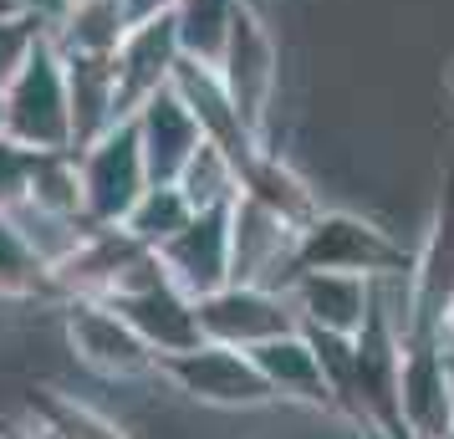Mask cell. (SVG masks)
Segmentation results:
<instances>
[{"label": "cell", "mask_w": 454, "mask_h": 439, "mask_svg": "<svg viewBox=\"0 0 454 439\" xmlns=\"http://www.w3.org/2000/svg\"><path fill=\"white\" fill-rule=\"evenodd\" d=\"M352 424L368 439H413L409 419H403V327L388 317L383 296L372 307L368 327L357 333Z\"/></svg>", "instance_id": "obj_1"}, {"label": "cell", "mask_w": 454, "mask_h": 439, "mask_svg": "<svg viewBox=\"0 0 454 439\" xmlns=\"http://www.w3.org/2000/svg\"><path fill=\"white\" fill-rule=\"evenodd\" d=\"M5 103V138H16L31 153H62L77 148L72 133V87H67V57L46 36L31 62L16 72V82L0 92Z\"/></svg>", "instance_id": "obj_2"}, {"label": "cell", "mask_w": 454, "mask_h": 439, "mask_svg": "<svg viewBox=\"0 0 454 439\" xmlns=\"http://www.w3.org/2000/svg\"><path fill=\"white\" fill-rule=\"evenodd\" d=\"M296 261L301 271H352L368 281H383V276L409 281L413 271V251H403L383 225L348 215V209H322L296 240Z\"/></svg>", "instance_id": "obj_3"}, {"label": "cell", "mask_w": 454, "mask_h": 439, "mask_svg": "<svg viewBox=\"0 0 454 439\" xmlns=\"http://www.w3.org/2000/svg\"><path fill=\"white\" fill-rule=\"evenodd\" d=\"M77 169H82V209L92 225H123L128 209L138 205V194L153 184L133 118H123L103 138L77 148Z\"/></svg>", "instance_id": "obj_4"}, {"label": "cell", "mask_w": 454, "mask_h": 439, "mask_svg": "<svg viewBox=\"0 0 454 439\" xmlns=\"http://www.w3.org/2000/svg\"><path fill=\"white\" fill-rule=\"evenodd\" d=\"M159 373L189 394L194 404H209V409H261V404H276L266 373L255 368V357L246 348H225V342H200L189 353L159 357Z\"/></svg>", "instance_id": "obj_5"}, {"label": "cell", "mask_w": 454, "mask_h": 439, "mask_svg": "<svg viewBox=\"0 0 454 439\" xmlns=\"http://www.w3.org/2000/svg\"><path fill=\"white\" fill-rule=\"evenodd\" d=\"M296 240L301 231L286 225L281 215H270L255 200H235L230 209V281H246V286H270V292H286L301 281V261H296Z\"/></svg>", "instance_id": "obj_6"}, {"label": "cell", "mask_w": 454, "mask_h": 439, "mask_svg": "<svg viewBox=\"0 0 454 439\" xmlns=\"http://www.w3.org/2000/svg\"><path fill=\"white\" fill-rule=\"evenodd\" d=\"M67 348L98 378L128 383V378L159 373V353L133 333V322L113 302H72L67 307Z\"/></svg>", "instance_id": "obj_7"}, {"label": "cell", "mask_w": 454, "mask_h": 439, "mask_svg": "<svg viewBox=\"0 0 454 439\" xmlns=\"http://www.w3.org/2000/svg\"><path fill=\"white\" fill-rule=\"evenodd\" d=\"M200 327L205 342H225V348H261L270 337L296 333L301 317L286 292L270 286H246V281H225L220 292L200 296Z\"/></svg>", "instance_id": "obj_8"}, {"label": "cell", "mask_w": 454, "mask_h": 439, "mask_svg": "<svg viewBox=\"0 0 454 439\" xmlns=\"http://www.w3.org/2000/svg\"><path fill=\"white\" fill-rule=\"evenodd\" d=\"M215 67H220L235 107L246 113V123L266 138V113H270V98H276V82H281V57H276V42H270L266 21L250 5L235 11V26H230L225 51H220Z\"/></svg>", "instance_id": "obj_9"}, {"label": "cell", "mask_w": 454, "mask_h": 439, "mask_svg": "<svg viewBox=\"0 0 454 439\" xmlns=\"http://www.w3.org/2000/svg\"><path fill=\"white\" fill-rule=\"evenodd\" d=\"M454 307V174L444 184V200L434 209V225L424 246L413 251L409 271V317L403 333L409 337H439V322Z\"/></svg>", "instance_id": "obj_10"}, {"label": "cell", "mask_w": 454, "mask_h": 439, "mask_svg": "<svg viewBox=\"0 0 454 439\" xmlns=\"http://www.w3.org/2000/svg\"><path fill=\"white\" fill-rule=\"evenodd\" d=\"M174 92L184 98V107L194 113V123L205 128V138L215 148H225L230 159L240 164V174H246L255 159H261V148H266V138L255 133V128L246 123V113L235 107V98H230L225 77H220V67L209 62H194V57H184L179 62V72H174Z\"/></svg>", "instance_id": "obj_11"}, {"label": "cell", "mask_w": 454, "mask_h": 439, "mask_svg": "<svg viewBox=\"0 0 454 439\" xmlns=\"http://www.w3.org/2000/svg\"><path fill=\"white\" fill-rule=\"evenodd\" d=\"M230 209H194V220L159 251L168 281L184 286L194 302L230 281Z\"/></svg>", "instance_id": "obj_12"}, {"label": "cell", "mask_w": 454, "mask_h": 439, "mask_svg": "<svg viewBox=\"0 0 454 439\" xmlns=\"http://www.w3.org/2000/svg\"><path fill=\"white\" fill-rule=\"evenodd\" d=\"M118 92H123V113L133 118V107H144L153 92H164L174 82V72L184 62V42L174 16H153V21H133V31L118 46Z\"/></svg>", "instance_id": "obj_13"}, {"label": "cell", "mask_w": 454, "mask_h": 439, "mask_svg": "<svg viewBox=\"0 0 454 439\" xmlns=\"http://www.w3.org/2000/svg\"><path fill=\"white\" fill-rule=\"evenodd\" d=\"M403 419L413 439H450L454 424V383L444 368V342L439 337L403 333Z\"/></svg>", "instance_id": "obj_14"}, {"label": "cell", "mask_w": 454, "mask_h": 439, "mask_svg": "<svg viewBox=\"0 0 454 439\" xmlns=\"http://www.w3.org/2000/svg\"><path fill=\"white\" fill-rule=\"evenodd\" d=\"M113 307L133 322V333L144 337L159 357L189 353L205 342V327H200V302L174 286V281H159V286H144V292L113 296Z\"/></svg>", "instance_id": "obj_15"}, {"label": "cell", "mask_w": 454, "mask_h": 439, "mask_svg": "<svg viewBox=\"0 0 454 439\" xmlns=\"http://www.w3.org/2000/svg\"><path fill=\"white\" fill-rule=\"evenodd\" d=\"M291 302H296L301 327L357 337L368 327L372 307H378V292H372L368 276L352 271H301V281L291 286Z\"/></svg>", "instance_id": "obj_16"}, {"label": "cell", "mask_w": 454, "mask_h": 439, "mask_svg": "<svg viewBox=\"0 0 454 439\" xmlns=\"http://www.w3.org/2000/svg\"><path fill=\"white\" fill-rule=\"evenodd\" d=\"M133 128H138V144H144L153 179H179V169L205 144V128L194 123V113L184 107V98L174 87L153 92L144 107H133Z\"/></svg>", "instance_id": "obj_17"}, {"label": "cell", "mask_w": 454, "mask_h": 439, "mask_svg": "<svg viewBox=\"0 0 454 439\" xmlns=\"http://www.w3.org/2000/svg\"><path fill=\"white\" fill-rule=\"evenodd\" d=\"M255 368L266 373L270 394L286 398V404H307V409H332V388H327V373H322V357L311 348V337L296 327V333H281L250 348ZM337 414V409H332Z\"/></svg>", "instance_id": "obj_18"}, {"label": "cell", "mask_w": 454, "mask_h": 439, "mask_svg": "<svg viewBox=\"0 0 454 439\" xmlns=\"http://www.w3.org/2000/svg\"><path fill=\"white\" fill-rule=\"evenodd\" d=\"M67 87H72V133H77V148H87L92 138H103L107 128H118L128 118L113 57H67Z\"/></svg>", "instance_id": "obj_19"}, {"label": "cell", "mask_w": 454, "mask_h": 439, "mask_svg": "<svg viewBox=\"0 0 454 439\" xmlns=\"http://www.w3.org/2000/svg\"><path fill=\"white\" fill-rule=\"evenodd\" d=\"M128 31H133V16L123 0H72L46 36L57 42L62 57H118Z\"/></svg>", "instance_id": "obj_20"}, {"label": "cell", "mask_w": 454, "mask_h": 439, "mask_svg": "<svg viewBox=\"0 0 454 439\" xmlns=\"http://www.w3.org/2000/svg\"><path fill=\"white\" fill-rule=\"evenodd\" d=\"M240 194H246V200H255V205H266L270 215H281V220H286V225H296V231H307L311 220L322 215V209H317V194H311V184L286 164V159H281V153H270V148H261V159L240 174Z\"/></svg>", "instance_id": "obj_21"}, {"label": "cell", "mask_w": 454, "mask_h": 439, "mask_svg": "<svg viewBox=\"0 0 454 439\" xmlns=\"http://www.w3.org/2000/svg\"><path fill=\"white\" fill-rule=\"evenodd\" d=\"M36 296H57V276L16 231V220L0 215V302H36Z\"/></svg>", "instance_id": "obj_22"}, {"label": "cell", "mask_w": 454, "mask_h": 439, "mask_svg": "<svg viewBox=\"0 0 454 439\" xmlns=\"http://www.w3.org/2000/svg\"><path fill=\"white\" fill-rule=\"evenodd\" d=\"M189 220H194V205H189L184 189L174 184V179H153V184L138 194V205L128 209L123 225L144 240L148 251H164L168 240L189 225Z\"/></svg>", "instance_id": "obj_23"}, {"label": "cell", "mask_w": 454, "mask_h": 439, "mask_svg": "<svg viewBox=\"0 0 454 439\" xmlns=\"http://www.w3.org/2000/svg\"><path fill=\"white\" fill-rule=\"evenodd\" d=\"M174 184L189 194V205L194 209H230L235 200H240V164L230 159L225 148H215L205 138V144L194 148V159L179 169Z\"/></svg>", "instance_id": "obj_24"}, {"label": "cell", "mask_w": 454, "mask_h": 439, "mask_svg": "<svg viewBox=\"0 0 454 439\" xmlns=\"http://www.w3.org/2000/svg\"><path fill=\"white\" fill-rule=\"evenodd\" d=\"M246 0H179V11H174V26H179V42H184V57L194 62H220V51H225V36L230 26H235V11H240Z\"/></svg>", "instance_id": "obj_25"}, {"label": "cell", "mask_w": 454, "mask_h": 439, "mask_svg": "<svg viewBox=\"0 0 454 439\" xmlns=\"http://www.w3.org/2000/svg\"><path fill=\"white\" fill-rule=\"evenodd\" d=\"M31 205L57 209V215H72V220H87L82 209V169H77V148H62V153H36V169H31ZM92 225V220H87Z\"/></svg>", "instance_id": "obj_26"}, {"label": "cell", "mask_w": 454, "mask_h": 439, "mask_svg": "<svg viewBox=\"0 0 454 439\" xmlns=\"http://www.w3.org/2000/svg\"><path fill=\"white\" fill-rule=\"evenodd\" d=\"M36 424H42V439H128L113 419L62 394H36Z\"/></svg>", "instance_id": "obj_27"}, {"label": "cell", "mask_w": 454, "mask_h": 439, "mask_svg": "<svg viewBox=\"0 0 454 439\" xmlns=\"http://www.w3.org/2000/svg\"><path fill=\"white\" fill-rule=\"evenodd\" d=\"M46 42V26H36L31 16H0V92L16 82V72L31 62V51Z\"/></svg>", "instance_id": "obj_28"}, {"label": "cell", "mask_w": 454, "mask_h": 439, "mask_svg": "<svg viewBox=\"0 0 454 439\" xmlns=\"http://www.w3.org/2000/svg\"><path fill=\"white\" fill-rule=\"evenodd\" d=\"M31 169H36V153L0 133V215L16 209L31 194Z\"/></svg>", "instance_id": "obj_29"}, {"label": "cell", "mask_w": 454, "mask_h": 439, "mask_svg": "<svg viewBox=\"0 0 454 439\" xmlns=\"http://www.w3.org/2000/svg\"><path fill=\"white\" fill-rule=\"evenodd\" d=\"M5 5H11L16 16H31L36 26H46V31H51V26L67 16V5H72V0H5Z\"/></svg>", "instance_id": "obj_30"}, {"label": "cell", "mask_w": 454, "mask_h": 439, "mask_svg": "<svg viewBox=\"0 0 454 439\" xmlns=\"http://www.w3.org/2000/svg\"><path fill=\"white\" fill-rule=\"evenodd\" d=\"M123 5L133 21H153V16H174L179 11V0H123Z\"/></svg>", "instance_id": "obj_31"}, {"label": "cell", "mask_w": 454, "mask_h": 439, "mask_svg": "<svg viewBox=\"0 0 454 439\" xmlns=\"http://www.w3.org/2000/svg\"><path fill=\"white\" fill-rule=\"evenodd\" d=\"M439 342H444V348H454V307L444 312V322H439Z\"/></svg>", "instance_id": "obj_32"}, {"label": "cell", "mask_w": 454, "mask_h": 439, "mask_svg": "<svg viewBox=\"0 0 454 439\" xmlns=\"http://www.w3.org/2000/svg\"><path fill=\"white\" fill-rule=\"evenodd\" d=\"M444 368H450V383H454V348H444Z\"/></svg>", "instance_id": "obj_33"}, {"label": "cell", "mask_w": 454, "mask_h": 439, "mask_svg": "<svg viewBox=\"0 0 454 439\" xmlns=\"http://www.w3.org/2000/svg\"><path fill=\"white\" fill-rule=\"evenodd\" d=\"M0 133H5V103H0Z\"/></svg>", "instance_id": "obj_34"}, {"label": "cell", "mask_w": 454, "mask_h": 439, "mask_svg": "<svg viewBox=\"0 0 454 439\" xmlns=\"http://www.w3.org/2000/svg\"><path fill=\"white\" fill-rule=\"evenodd\" d=\"M444 82H450V92H454V67H450V77H444Z\"/></svg>", "instance_id": "obj_35"}, {"label": "cell", "mask_w": 454, "mask_h": 439, "mask_svg": "<svg viewBox=\"0 0 454 439\" xmlns=\"http://www.w3.org/2000/svg\"><path fill=\"white\" fill-rule=\"evenodd\" d=\"M0 16H11V5H5V0H0Z\"/></svg>", "instance_id": "obj_36"}, {"label": "cell", "mask_w": 454, "mask_h": 439, "mask_svg": "<svg viewBox=\"0 0 454 439\" xmlns=\"http://www.w3.org/2000/svg\"><path fill=\"white\" fill-rule=\"evenodd\" d=\"M450 439H454V424H450Z\"/></svg>", "instance_id": "obj_37"}]
</instances>
